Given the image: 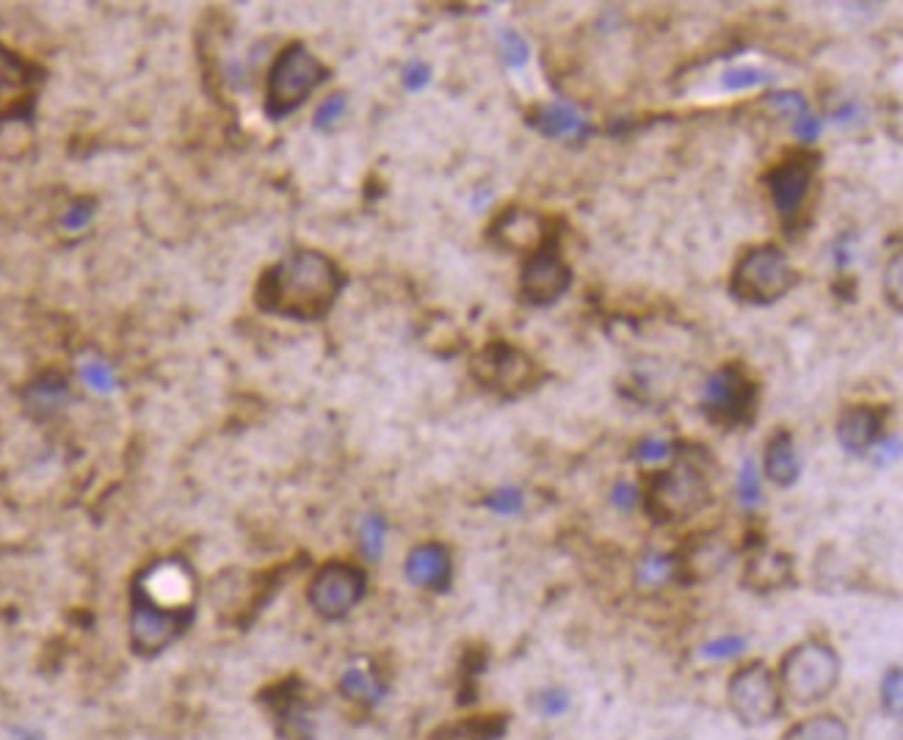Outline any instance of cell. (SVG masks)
<instances>
[{
    "label": "cell",
    "instance_id": "obj_1",
    "mask_svg": "<svg viewBox=\"0 0 903 740\" xmlns=\"http://www.w3.org/2000/svg\"><path fill=\"white\" fill-rule=\"evenodd\" d=\"M342 280L335 260L315 249H298L271 265L258 282L254 302L263 313L291 320H320L340 296Z\"/></svg>",
    "mask_w": 903,
    "mask_h": 740
},
{
    "label": "cell",
    "instance_id": "obj_2",
    "mask_svg": "<svg viewBox=\"0 0 903 740\" xmlns=\"http://www.w3.org/2000/svg\"><path fill=\"white\" fill-rule=\"evenodd\" d=\"M712 500L710 476H707L705 450L688 454V448L679 450L674 445L672 465L661 472H652L646 487L641 489L644 511L657 525H674L685 522L705 511Z\"/></svg>",
    "mask_w": 903,
    "mask_h": 740
},
{
    "label": "cell",
    "instance_id": "obj_3",
    "mask_svg": "<svg viewBox=\"0 0 903 740\" xmlns=\"http://www.w3.org/2000/svg\"><path fill=\"white\" fill-rule=\"evenodd\" d=\"M796 271L774 243H760L738 258L730 274V293L743 304H774L793 291Z\"/></svg>",
    "mask_w": 903,
    "mask_h": 740
},
{
    "label": "cell",
    "instance_id": "obj_4",
    "mask_svg": "<svg viewBox=\"0 0 903 740\" xmlns=\"http://www.w3.org/2000/svg\"><path fill=\"white\" fill-rule=\"evenodd\" d=\"M760 404V384L741 362H727L701 388V412L718 428L752 426Z\"/></svg>",
    "mask_w": 903,
    "mask_h": 740
},
{
    "label": "cell",
    "instance_id": "obj_5",
    "mask_svg": "<svg viewBox=\"0 0 903 740\" xmlns=\"http://www.w3.org/2000/svg\"><path fill=\"white\" fill-rule=\"evenodd\" d=\"M780 679L785 694L796 705H815V701H824L840 683V657L826 641H802L782 657Z\"/></svg>",
    "mask_w": 903,
    "mask_h": 740
},
{
    "label": "cell",
    "instance_id": "obj_6",
    "mask_svg": "<svg viewBox=\"0 0 903 740\" xmlns=\"http://www.w3.org/2000/svg\"><path fill=\"white\" fill-rule=\"evenodd\" d=\"M326 75H329V69L302 42L287 45L276 56L274 67L269 73V89H265V111H269V117L282 119L296 111L324 84Z\"/></svg>",
    "mask_w": 903,
    "mask_h": 740
},
{
    "label": "cell",
    "instance_id": "obj_7",
    "mask_svg": "<svg viewBox=\"0 0 903 740\" xmlns=\"http://www.w3.org/2000/svg\"><path fill=\"white\" fill-rule=\"evenodd\" d=\"M472 377L489 393H498L503 399H516L522 393H531L542 379L545 370L538 368L536 359L516 348L514 342L494 340L483 346L472 357Z\"/></svg>",
    "mask_w": 903,
    "mask_h": 740
},
{
    "label": "cell",
    "instance_id": "obj_8",
    "mask_svg": "<svg viewBox=\"0 0 903 740\" xmlns=\"http://www.w3.org/2000/svg\"><path fill=\"white\" fill-rule=\"evenodd\" d=\"M818 168V152L802 146V150L785 155L780 163H774V166L765 172L763 179L765 185H769V197L787 230H796L798 227V219H802L809 194H813V183Z\"/></svg>",
    "mask_w": 903,
    "mask_h": 740
},
{
    "label": "cell",
    "instance_id": "obj_9",
    "mask_svg": "<svg viewBox=\"0 0 903 740\" xmlns=\"http://www.w3.org/2000/svg\"><path fill=\"white\" fill-rule=\"evenodd\" d=\"M727 701L736 718L747 727H763L782 710V690L765 663H749L732 674Z\"/></svg>",
    "mask_w": 903,
    "mask_h": 740
},
{
    "label": "cell",
    "instance_id": "obj_10",
    "mask_svg": "<svg viewBox=\"0 0 903 740\" xmlns=\"http://www.w3.org/2000/svg\"><path fill=\"white\" fill-rule=\"evenodd\" d=\"M194 619V608H168L146 600L133 589V611H130V644L139 655H157L168 644L186 633Z\"/></svg>",
    "mask_w": 903,
    "mask_h": 740
},
{
    "label": "cell",
    "instance_id": "obj_11",
    "mask_svg": "<svg viewBox=\"0 0 903 740\" xmlns=\"http://www.w3.org/2000/svg\"><path fill=\"white\" fill-rule=\"evenodd\" d=\"M366 589L368 578L362 569L351 567V564L331 562L315 573L307 600L318 617L342 619L359 606V600L366 597Z\"/></svg>",
    "mask_w": 903,
    "mask_h": 740
},
{
    "label": "cell",
    "instance_id": "obj_12",
    "mask_svg": "<svg viewBox=\"0 0 903 740\" xmlns=\"http://www.w3.org/2000/svg\"><path fill=\"white\" fill-rule=\"evenodd\" d=\"M42 69L20 53L0 45V124L20 122L34 113L42 89Z\"/></svg>",
    "mask_w": 903,
    "mask_h": 740
},
{
    "label": "cell",
    "instance_id": "obj_13",
    "mask_svg": "<svg viewBox=\"0 0 903 740\" xmlns=\"http://www.w3.org/2000/svg\"><path fill=\"white\" fill-rule=\"evenodd\" d=\"M569 285H573V269L564 260L558 236L533 254H527L520 280V293L527 304L547 307V304L558 302L569 291Z\"/></svg>",
    "mask_w": 903,
    "mask_h": 740
},
{
    "label": "cell",
    "instance_id": "obj_14",
    "mask_svg": "<svg viewBox=\"0 0 903 740\" xmlns=\"http://www.w3.org/2000/svg\"><path fill=\"white\" fill-rule=\"evenodd\" d=\"M553 238H556V232H553L551 221L527 208L503 210L489 227V241L503 252L514 254H533Z\"/></svg>",
    "mask_w": 903,
    "mask_h": 740
},
{
    "label": "cell",
    "instance_id": "obj_15",
    "mask_svg": "<svg viewBox=\"0 0 903 740\" xmlns=\"http://www.w3.org/2000/svg\"><path fill=\"white\" fill-rule=\"evenodd\" d=\"M884 437V415L879 406H848L837 417V443L848 456H864Z\"/></svg>",
    "mask_w": 903,
    "mask_h": 740
},
{
    "label": "cell",
    "instance_id": "obj_16",
    "mask_svg": "<svg viewBox=\"0 0 903 740\" xmlns=\"http://www.w3.org/2000/svg\"><path fill=\"white\" fill-rule=\"evenodd\" d=\"M404 573H406V580L421 586V589H432V591L448 589L450 575H454V564H450L448 547H443L439 542L417 544V547L406 555Z\"/></svg>",
    "mask_w": 903,
    "mask_h": 740
},
{
    "label": "cell",
    "instance_id": "obj_17",
    "mask_svg": "<svg viewBox=\"0 0 903 740\" xmlns=\"http://www.w3.org/2000/svg\"><path fill=\"white\" fill-rule=\"evenodd\" d=\"M527 124H533L547 139H567V135L584 139L589 133V124L580 117L578 108L564 100H551L536 106L527 113Z\"/></svg>",
    "mask_w": 903,
    "mask_h": 740
},
{
    "label": "cell",
    "instance_id": "obj_18",
    "mask_svg": "<svg viewBox=\"0 0 903 740\" xmlns=\"http://www.w3.org/2000/svg\"><path fill=\"white\" fill-rule=\"evenodd\" d=\"M727 555H730V549L725 547V542H718V538H712V536L694 538V544H690L688 549L674 555V562H677V575H683V578H688V580L710 578L712 573H718V569L725 567Z\"/></svg>",
    "mask_w": 903,
    "mask_h": 740
},
{
    "label": "cell",
    "instance_id": "obj_19",
    "mask_svg": "<svg viewBox=\"0 0 903 740\" xmlns=\"http://www.w3.org/2000/svg\"><path fill=\"white\" fill-rule=\"evenodd\" d=\"M763 470L765 478H769L774 487L787 489L798 481V472H802V465H798V450L796 443H793L791 432H776L774 437L765 443V454H763Z\"/></svg>",
    "mask_w": 903,
    "mask_h": 740
},
{
    "label": "cell",
    "instance_id": "obj_20",
    "mask_svg": "<svg viewBox=\"0 0 903 740\" xmlns=\"http://www.w3.org/2000/svg\"><path fill=\"white\" fill-rule=\"evenodd\" d=\"M505 729H509V718L492 712V716H470L445 723V727L434 729L428 740H500Z\"/></svg>",
    "mask_w": 903,
    "mask_h": 740
},
{
    "label": "cell",
    "instance_id": "obj_21",
    "mask_svg": "<svg viewBox=\"0 0 903 740\" xmlns=\"http://www.w3.org/2000/svg\"><path fill=\"white\" fill-rule=\"evenodd\" d=\"M340 690L353 701L379 705L384 699V694H388V685L368 666H348L340 677Z\"/></svg>",
    "mask_w": 903,
    "mask_h": 740
},
{
    "label": "cell",
    "instance_id": "obj_22",
    "mask_svg": "<svg viewBox=\"0 0 903 740\" xmlns=\"http://www.w3.org/2000/svg\"><path fill=\"white\" fill-rule=\"evenodd\" d=\"M674 575H677L674 555L657 553V549L644 553L639 558V564H635V586H639V589H661V586L668 584Z\"/></svg>",
    "mask_w": 903,
    "mask_h": 740
},
{
    "label": "cell",
    "instance_id": "obj_23",
    "mask_svg": "<svg viewBox=\"0 0 903 740\" xmlns=\"http://www.w3.org/2000/svg\"><path fill=\"white\" fill-rule=\"evenodd\" d=\"M782 740H848V727L846 721H840L831 712H824V716L798 721L796 727L782 734Z\"/></svg>",
    "mask_w": 903,
    "mask_h": 740
},
{
    "label": "cell",
    "instance_id": "obj_24",
    "mask_svg": "<svg viewBox=\"0 0 903 740\" xmlns=\"http://www.w3.org/2000/svg\"><path fill=\"white\" fill-rule=\"evenodd\" d=\"M747 578H752L754 589H776L791 580V562L780 553H765L749 562Z\"/></svg>",
    "mask_w": 903,
    "mask_h": 740
},
{
    "label": "cell",
    "instance_id": "obj_25",
    "mask_svg": "<svg viewBox=\"0 0 903 740\" xmlns=\"http://www.w3.org/2000/svg\"><path fill=\"white\" fill-rule=\"evenodd\" d=\"M67 401V382L62 377H42L31 384L29 404L40 412H53Z\"/></svg>",
    "mask_w": 903,
    "mask_h": 740
},
{
    "label": "cell",
    "instance_id": "obj_26",
    "mask_svg": "<svg viewBox=\"0 0 903 740\" xmlns=\"http://www.w3.org/2000/svg\"><path fill=\"white\" fill-rule=\"evenodd\" d=\"M384 538H388V522L379 514H368L366 520L359 522V547H362V553H366L371 562H379V558H382Z\"/></svg>",
    "mask_w": 903,
    "mask_h": 740
},
{
    "label": "cell",
    "instance_id": "obj_27",
    "mask_svg": "<svg viewBox=\"0 0 903 740\" xmlns=\"http://www.w3.org/2000/svg\"><path fill=\"white\" fill-rule=\"evenodd\" d=\"M879 696H881V710H884L892 721H901V712H903L901 666L886 668L884 677H881V685H879Z\"/></svg>",
    "mask_w": 903,
    "mask_h": 740
},
{
    "label": "cell",
    "instance_id": "obj_28",
    "mask_svg": "<svg viewBox=\"0 0 903 740\" xmlns=\"http://www.w3.org/2000/svg\"><path fill=\"white\" fill-rule=\"evenodd\" d=\"M738 498H741L743 509H758L763 500V483H760V472L754 459H743L741 470H738Z\"/></svg>",
    "mask_w": 903,
    "mask_h": 740
},
{
    "label": "cell",
    "instance_id": "obj_29",
    "mask_svg": "<svg viewBox=\"0 0 903 740\" xmlns=\"http://www.w3.org/2000/svg\"><path fill=\"white\" fill-rule=\"evenodd\" d=\"M573 699H569V690L564 688H542L531 696V707L538 712L542 718H558L569 710Z\"/></svg>",
    "mask_w": 903,
    "mask_h": 740
},
{
    "label": "cell",
    "instance_id": "obj_30",
    "mask_svg": "<svg viewBox=\"0 0 903 740\" xmlns=\"http://www.w3.org/2000/svg\"><path fill=\"white\" fill-rule=\"evenodd\" d=\"M483 505L500 516H514L525 509V492L516 487H500L483 498Z\"/></svg>",
    "mask_w": 903,
    "mask_h": 740
},
{
    "label": "cell",
    "instance_id": "obj_31",
    "mask_svg": "<svg viewBox=\"0 0 903 740\" xmlns=\"http://www.w3.org/2000/svg\"><path fill=\"white\" fill-rule=\"evenodd\" d=\"M743 652H747V635L738 633L718 635V639L707 641L701 646V657H707V661H730V657L743 655Z\"/></svg>",
    "mask_w": 903,
    "mask_h": 740
},
{
    "label": "cell",
    "instance_id": "obj_32",
    "mask_svg": "<svg viewBox=\"0 0 903 740\" xmlns=\"http://www.w3.org/2000/svg\"><path fill=\"white\" fill-rule=\"evenodd\" d=\"M884 298L895 313L903 307V254L895 252L884 265Z\"/></svg>",
    "mask_w": 903,
    "mask_h": 740
},
{
    "label": "cell",
    "instance_id": "obj_33",
    "mask_svg": "<svg viewBox=\"0 0 903 740\" xmlns=\"http://www.w3.org/2000/svg\"><path fill=\"white\" fill-rule=\"evenodd\" d=\"M80 377H84V382L95 393H111L117 388V377H113L111 364L100 362V359H89V362L80 364Z\"/></svg>",
    "mask_w": 903,
    "mask_h": 740
},
{
    "label": "cell",
    "instance_id": "obj_34",
    "mask_svg": "<svg viewBox=\"0 0 903 740\" xmlns=\"http://www.w3.org/2000/svg\"><path fill=\"white\" fill-rule=\"evenodd\" d=\"M765 102L771 106V111L785 113V117H791V119H798V117H804V113H809L807 100H804L798 91H774L771 97H765Z\"/></svg>",
    "mask_w": 903,
    "mask_h": 740
},
{
    "label": "cell",
    "instance_id": "obj_35",
    "mask_svg": "<svg viewBox=\"0 0 903 740\" xmlns=\"http://www.w3.org/2000/svg\"><path fill=\"white\" fill-rule=\"evenodd\" d=\"M500 53H503V62L509 64V67H525L527 56H531V51H527V42L522 40L516 31H503L500 34Z\"/></svg>",
    "mask_w": 903,
    "mask_h": 740
},
{
    "label": "cell",
    "instance_id": "obj_36",
    "mask_svg": "<svg viewBox=\"0 0 903 740\" xmlns=\"http://www.w3.org/2000/svg\"><path fill=\"white\" fill-rule=\"evenodd\" d=\"M769 75L758 67H732L725 73V89L738 91V89H754V86L765 84Z\"/></svg>",
    "mask_w": 903,
    "mask_h": 740
},
{
    "label": "cell",
    "instance_id": "obj_37",
    "mask_svg": "<svg viewBox=\"0 0 903 740\" xmlns=\"http://www.w3.org/2000/svg\"><path fill=\"white\" fill-rule=\"evenodd\" d=\"M674 454V443L663 437H644L639 445L633 448V456L639 461H663L672 459Z\"/></svg>",
    "mask_w": 903,
    "mask_h": 740
},
{
    "label": "cell",
    "instance_id": "obj_38",
    "mask_svg": "<svg viewBox=\"0 0 903 740\" xmlns=\"http://www.w3.org/2000/svg\"><path fill=\"white\" fill-rule=\"evenodd\" d=\"M342 113H346V97L342 95L326 97V100L318 106V111H315V119H313L315 128L318 130L331 128L335 122H340Z\"/></svg>",
    "mask_w": 903,
    "mask_h": 740
},
{
    "label": "cell",
    "instance_id": "obj_39",
    "mask_svg": "<svg viewBox=\"0 0 903 740\" xmlns=\"http://www.w3.org/2000/svg\"><path fill=\"white\" fill-rule=\"evenodd\" d=\"M611 503L617 505L619 511H633L635 505L641 503L639 487H635L633 481H628V478H619L611 489Z\"/></svg>",
    "mask_w": 903,
    "mask_h": 740
},
{
    "label": "cell",
    "instance_id": "obj_40",
    "mask_svg": "<svg viewBox=\"0 0 903 740\" xmlns=\"http://www.w3.org/2000/svg\"><path fill=\"white\" fill-rule=\"evenodd\" d=\"M401 80H404V86L410 91L426 89L428 80H432V67H428V64H423V62L406 64L404 73H401Z\"/></svg>",
    "mask_w": 903,
    "mask_h": 740
},
{
    "label": "cell",
    "instance_id": "obj_41",
    "mask_svg": "<svg viewBox=\"0 0 903 740\" xmlns=\"http://www.w3.org/2000/svg\"><path fill=\"white\" fill-rule=\"evenodd\" d=\"M793 133H796L798 141H804V144H809V141L818 139L820 122L813 117V113H804V117L793 119Z\"/></svg>",
    "mask_w": 903,
    "mask_h": 740
},
{
    "label": "cell",
    "instance_id": "obj_42",
    "mask_svg": "<svg viewBox=\"0 0 903 740\" xmlns=\"http://www.w3.org/2000/svg\"><path fill=\"white\" fill-rule=\"evenodd\" d=\"M91 214H95V210H91L89 203H75L73 208H69V214L64 216V227H67V230H80V227L91 219Z\"/></svg>",
    "mask_w": 903,
    "mask_h": 740
}]
</instances>
